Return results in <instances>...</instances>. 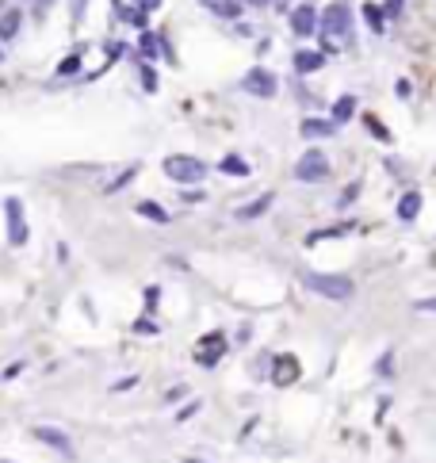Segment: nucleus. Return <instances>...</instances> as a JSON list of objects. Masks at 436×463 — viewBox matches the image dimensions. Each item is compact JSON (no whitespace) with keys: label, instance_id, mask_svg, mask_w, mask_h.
Instances as JSON below:
<instances>
[{"label":"nucleus","instance_id":"nucleus-1","mask_svg":"<svg viewBox=\"0 0 436 463\" xmlns=\"http://www.w3.org/2000/svg\"><path fill=\"white\" fill-rule=\"evenodd\" d=\"M306 287L326 295V299H349L352 291H356L349 276H333V272H306Z\"/></svg>","mask_w":436,"mask_h":463},{"label":"nucleus","instance_id":"nucleus-2","mask_svg":"<svg viewBox=\"0 0 436 463\" xmlns=\"http://www.w3.org/2000/svg\"><path fill=\"white\" fill-rule=\"evenodd\" d=\"M165 176L168 180H176V184H191V180H203V173H207V165L203 161H196V157H188V153H173V157H165Z\"/></svg>","mask_w":436,"mask_h":463},{"label":"nucleus","instance_id":"nucleus-3","mask_svg":"<svg viewBox=\"0 0 436 463\" xmlns=\"http://www.w3.org/2000/svg\"><path fill=\"white\" fill-rule=\"evenodd\" d=\"M349 31H352V20H349V8H344L341 0H337V4H329L326 12H321V35L344 43V38H349Z\"/></svg>","mask_w":436,"mask_h":463},{"label":"nucleus","instance_id":"nucleus-4","mask_svg":"<svg viewBox=\"0 0 436 463\" xmlns=\"http://www.w3.org/2000/svg\"><path fill=\"white\" fill-rule=\"evenodd\" d=\"M295 176H298V180H326V176H329V157L321 150L303 153V161L295 165Z\"/></svg>","mask_w":436,"mask_h":463},{"label":"nucleus","instance_id":"nucleus-5","mask_svg":"<svg viewBox=\"0 0 436 463\" xmlns=\"http://www.w3.org/2000/svg\"><path fill=\"white\" fill-rule=\"evenodd\" d=\"M4 215H8V241H12V245H23V241H27L23 203H20V199H4Z\"/></svg>","mask_w":436,"mask_h":463},{"label":"nucleus","instance_id":"nucleus-6","mask_svg":"<svg viewBox=\"0 0 436 463\" xmlns=\"http://www.w3.org/2000/svg\"><path fill=\"white\" fill-rule=\"evenodd\" d=\"M241 85H245V92L261 96V100H272V96H276V88H279V85H276V77H272L268 69H249Z\"/></svg>","mask_w":436,"mask_h":463},{"label":"nucleus","instance_id":"nucleus-7","mask_svg":"<svg viewBox=\"0 0 436 463\" xmlns=\"http://www.w3.org/2000/svg\"><path fill=\"white\" fill-rule=\"evenodd\" d=\"M314 27H318V12H314L310 4L291 12V31H295V35H314Z\"/></svg>","mask_w":436,"mask_h":463},{"label":"nucleus","instance_id":"nucleus-8","mask_svg":"<svg viewBox=\"0 0 436 463\" xmlns=\"http://www.w3.org/2000/svg\"><path fill=\"white\" fill-rule=\"evenodd\" d=\"M31 433L38 436V441L43 444H50V448H58L61 456H73V448H69V441H66V433H61V429H50V425H35L31 429Z\"/></svg>","mask_w":436,"mask_h":463},{"label":"nucleus","instance_id":"nucleus-9","mask_svg":"<svg viewBox=\"0 0 436 463\" xmlns=\"http://www.w3.org/2000/svg\"><path fill=\"white\" fill-rule=\"evenodd\" d=\"M20 23H23L20 8H4V12H0V43H12V38L20 35Z\"/></svg>","mask_w":436,"mask_h":463},{"label":"nucleus","instance_id":"nucleus-10","mask_svg":"<svg viewBox=\"0 0 436 463\" xmlns=\"http://www.w3.org/2000/svg\"><path fill=\"white\" fill-rule=\"evenodd\" d=\"M268 207H272V192H264L261 199H253V203H245V207H238V215H233V218H238V222H249V218H261Z\"/></svg>","mask_w":436,"mask_h":463},{"label":"nucleus","instance_id":"nucleus-11","mask_svg":"<svg viewBox=\"0 0 436 463\" xmlns=\"http://www.w3.org/2000/svg\"><path fill=\"white\" fill-rule=\"evenodd\" d=\"M321 66H326V58H321L318 50H298L295 54V69L298 73H318Z\"/></svg>","mask_w":436,"mask_h":463},{"label":"nucleus","instance_id":"nucleus-12","mask_svg":"<svg viewBox=\"0 0 436 463\" xmlns=\"http://www.w3.org/2000/svg\"><path fill=\"white\" fill-rule=\"evenodd\" d=\"M295 379H298V360H291V356H279V360H276V383L287 387V383H295Z\"/></svg>","mask_w":436,"mask_h":463},{"label":"nucleus","instance_id":"nucleus-13","mask_svg":"<svg viewBox=\"0 0 436 463\" xmlns=\"http://www.w3.org/2000/svg\"><path fill=\"white\" fill-rule=\"evenodd\" d=\"M417 211H421V196H417V192H406L402 203H398V218H402V222H414Z\"/></svg>","mask_w":436,"mask_h":463},{"label":"nucleus","instance_id":"nucleus-14","mask_svg":"<svg viewBox=\"0 0 436 463\" xmlns=\"http://www.w3.org/2000/svg\"><path fill=\"white\" fill-rule=\"evenodd\" d=\"M333 119H306V123H303V134L306 138H329V134H333Z\"/></svg>","mask_w":436,"mask_h":463},{"label":"nucleus","instance_id":"nucleus-15","mask_svg":"<svg viewBox=\"0 0 436 463\" xmlns=\"http://www.w3.org/2000/svg\"><path fill=\"white\" fill-rule=\"evenodd\" d=\"M222 348H226V345H222V333H211V337L203 341V352H196V356H199V364H215Z\"/></svg>","mask_w":436,"mask_h":463},{"label":"nucleus","instance_id":"nucleus-16","mask_svg":"<svg viewBox=\"0 0 436 463\" xmlns=\"http://www.w3.org/2000/svg\"><path fill=\"white\" fill-rule=\"evenodd\" d=\"M218 173H226V176H249V165L241 157H222V165H218Z\"/></svg>","mask_w":436,"mask_h":463},{"label":"nucleus","instance_id":"nucleus-17","mask_svg":"<svg viewBox=\"0 0 436 463\" xmlns=\"http://www.w3.org/2000/svg\"><path fill=\"white\" fill-rule=\"evenodd\" d=\"M352 111H356V100H352V96H341V100L333 104V123H344V119H352Z\"/></svg>","mask_w":436,"mask_h":463},{"label":"nucleus","instance_id":"nucleus-18","mask_svg":"<svg viewBox=\"0 0 436 463\" xmlns=\"http://www.w3.org/2000/svg\"><path fill=\"white\" fill-rule=\"evenodd\" d=\"M211 12L226 15V20H238V15H241V8L233 4V0H211Z\"/></svg>","mask_w":436,"mask_h":463},{"label":"nucleus","instance_id":"nucleus-19","mask_svg":"<svg viewBox=\"0 0 436 463\" xmlns=\"http://www.w3.org/2000/svg\"><path fill=\"white\" fill-rule=\"evenodd\" d=\"M138 215H145V218H153V222H161V226H165V222H168V215H165V211H161V207H157V203H138Z\"/></svg>","mask_w":436,"mask_h":463},{"label":"nucleus","instance_id":"nucleus-20","mask_svg":"<svg viewBox=\"0 0 436 463\" xmlns=\"http://www.w3.org/2000/svg\"><path fill=\"white\" fill-rule=\"evenodd\" d=\"M77 69H80V54H69V58L58 66V77H73Z\"/></svg>","mask_w":436,"mask_h":463},{"label":"nucleus","instance_id":"nucleus-21","mask_svg":"<svg viewBox=\"0 0 436 463\" xmlns=\"http://www.w3.org/2000/svg\"><path fill=\"white\" fill-rule=\"evenodd\" d=\"M363 15L371 20V27H375V31H383V20H386V15H379L375 4H363Z\"/></svg>","mask_w":436,"mask_h":463},{"label":"nucleus","instance_id":"nucleus-22","mask_svg":"<svg viewBox=\"0 0 436 463\" xmlns=\"http://www.w3.org/2000/svg\"><path fill=\"white\" fill-rule=\"evenodd\" d=\"M131 176H134V169H126V173H119V176H115V180H111V184H108V192H119V188H123V184H126V180H131Z\"/></svg>","mask_w":436,"mask_h":463},{"label":"nucleus","instance_id":"nucleus-23","mask_svg":"<svg viewBox=\"0 0 436 463\" xmlns=\"http://www.w3.org/2000/svg\"><path fill=\"white\" fill-rule=\"evenodd\" d=\"M142 85H145V92H153V88H157V77H153L150 66H142Z\"/></svg>","mask_w":436,"mask_h":463},{"label":"nucleus","instance_id":"nucleus-24","mask_svg":"<svg viewBox=\"0 0 436 463\" xmlns=\"http://www.w3.org/2000/svg\"><path fill=\"white\" fill-rule=\"evenodd\" d=\"M414 311H417V314H433V311H436V299H417Z\"/></svg>","mask_w":436,"mask_h":463},{"label":"nucleus","instance_id":"nucleus-25","mask_svg":"<svg viewBox=\"0 0 436 463\" xmlns=\"http://www.w3.org/2000/svg\"><path fill=\"white\" fill-rule=\"evenodd\" d=\"M142 50H145V54H157V38H153V35H142Z\"/></svg>","mask_w":436,"mask_h":463},{"label":"nucleus","instance_id":"nucleus-26","mask_svg":"<svg viewBox=\"0 0 436 463\" xmlns=\"http://www.w3.org/2000/svg\"><path fill=\"white\" fill-rule=\"evenodd\" d=\"M196 410H199V402H188V406H184L180 413H176V418H180V421H188V418H191V413H196Z\"/></svg>","mask_w":436,"mask_h":463},{"label":"nucleus","instance_id":"nucleus-27","mask_svg":"<svg viewBox=\"0 0 436 463\" xmlns=\"http://www.w3.org/2000/svg\"><path fill=\"white\" fill-rule=\"evenodd\" d=\"M398 8H402V0H391V8H386V15H398Z\"/></svg>","mask_w":436,"mask_h":463},{"label":"nucleus","instance_id":"nucleus-28","mask_svg":"<svg viewBox=\"0 0 436 463\" xmlns=\"http://www.w3.org/2000/svg\"><path fill=\"white\" fill-rule=\"evenodd\" d=\"M245 4H256V8H264V4H268V0H245Z\"/></svg>","mask_w":436,"mask_h":463},{"label":"nucleus","instance_id":"nucleus-29","mask_svg":"<svg viewBox=\"0 0 436 463\" xmlns=\"http://www.w3.org/2000/svg\"><path fill=\"white\" fill-rule=\"evenodd\" d=\"M184 463H199V460H184Z\"/></svg>","mask_w":436,"mask_h":463},{"label":"nucleus","instance_id":"nucleus-30","mask_svg":"<svg viewBox=\"0 0 436 463\" xmlns=\"http://www.w3.org/2000/svg\"><path fill=\"white\" fill-rule=\"evenodd\" d=\"M0 463H8V460H0Z\"/></svg>","mask_w":436,"mask_h":463}]
</instances>
